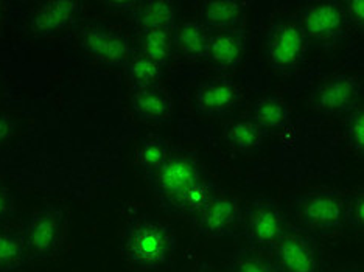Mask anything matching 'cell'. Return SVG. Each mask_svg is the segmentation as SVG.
I'll return each mask as SVG.
<instances>
[{"label": "cell", "mask_w": 364, "mask_h": 272, "mask_svg": "<svg viewBox=\"0 0 364 272\" xmlns=\"http://www.w3.org/2000/svg\"><path fill=\"white\" fill-rule=\"evenodd\" d=\"M343 10L346 14L349 27L363 31L364 28V4L360 0H349V2H341Z\"/></svg>", "instance_id": "cell-29"}, {"label": "cell", "mask_w": 364, "mask_h": 272, "mask_svg": "<svg viewBox=\"0 0 364 272\" xmlns=\"http://www.w3.org/2000/svg\"><path fill=\"white\" fill-rule=\"evenodd\" d=\"M289 226L285 205L274 197L259 196L243 205L242 234L251 249L269 254Z\"/></svg>", "instance_id": "cell-6"}, {"label": "cell", "mask_w": 364, "mask_h": 272, "mask_svg": "<svg viewBox=\"0 0 364 272\" xmlns=\"http://www.w3.org/2000/svg\"><path fill=\"white\" fill-rule=\"evenodd\" d=\"M196 272H221V271L215 268L213 265H210V263H208V261H203L201 265L198 266Z\"/></svg>", "instance_id": "cell-33"}, {"label": "cell", "mask_w": 364, "mask_h": 272, "mask_svg": "<svg viewBox=\"0 0 364 272\" xmlns=\"http://www.w3.org/2000/svg\"><path fill=\"white\" fill-rule=\"evenodd\" d=\"M2 81L16 136L0 151V178L23 192L78 201L120 183L137 133L120 73L72 52L13 45Z\"/></svg>", "instance_id": "cell-1"}, {"label": "cell", "mask_w": 364, "mask_h": 272, "mask_svg": "<svg viewBox=\"0 0 364 272\" xmlns=\"http://www.w3.org/2000/svg\"><path fill=\"white\" fill-rule=\"evenodd\" d=\"M81 14L82 5L80 2L61 0V2L39 4L30 16L28 27L35 38L50 39L75 26Z\"/></svg>", "instance_id": "cell-14"}, {"label": "cell", "mask_w": 364, "mask_h": 272, "mask_svg": "<svg viewBox=\"0 0 364 272\" xmlns=\"http://www.w3.org/2000/svg\"><path fill=\"white\" fill-rule=\"evenodd\" d=\"M30 261H50L64 251L69 215L63 205L48 204L35 210L21 229Z\"/></svg>", "instance_id": "cell-5"}, {"label": "cell", "mask_w": 364, "mask_h": 272, "mask_svg": "<svg viewBox=\"0 0 364 272\" xmlns=\"http://www.w3.org/2000/svg\"><path fill=\"white\" fill-rule=\"evenodd\" d=\"M16 213L13 193L4 183H0V224H8Z\"/></svg>", "instance_id": "cell-31"}, {"label": "cell", "mask_w": 364, "mask_h": 272, "mask_svg": "<svg viewBox=\"0 0 364 272\" xmlns=\"http://www.w3.org/2000/svg\"><path fill=\"white\" fill-rule=\"evenodd\" d=\"M122 72L129 85V89L162 85V80L165 75V69L162 65L154 62L150 58H146L139 50L132 53L129 61L127 62Z\"/></svg>", "instance_id": "cell-25"}, {"label": "cell", "mask_w": 364, "mask_h": 272, "mask_svg": "<svg viewBox=\"0 0 364 272\" xmlns=\"http://www.w3.org/2000/svg\"><path fill=\"white\" fill-rule=\"evenodd\" d=\"M6 6H8V4H5V2H0V22L4 21V18H5V14L8 13V10H6Z\"/></svg>", "instance_id": "cell-34"}, {"label": "cell", "mask_w": 364, "mask_h": 272, "mask_svg": "<svg viewBox=\"0 0 364 272\" xmlns=\"http://www.w3.org/2000/svg\"><path fill=\"white\" fill-rule=\"evenodd\" d=\"M363 78L357 73H338L326 80L311 94V108L330 117H344L361 104Z\"/></svg>", "instance_id": "cell-12"}, {"label": "cell", "mask_w": 364, "mask_h": 272, "mask_svg": "<svg viewBox=\"0 0 364 272\" xmlns=\"http://www.w3.org/2000/svg\"><path fill=\"white\" fill-rule=\"evenodd\" d=\"M195 111L205 119H225L243 102L242 86L232 78L220 75L196 86Z\"/></svg>", "instance_id": "cell-13"}, {"label": "cell", "mask_w": 364, "mask_h": 272, "mask_svg": "<svg viewBox=\"0 0 364 272\" xmlns=\"http://www.w3.org/2000/svg\"><path fill=\"white\" fill-rule=\"evenodd\" d=\"M173 31L175 30L170 28H151L139 31V52L165 69L176 53Z\"/></svg>", "instance_id": "cell-24"}, {"label": "cell", "mask_w": 364, "mask_h": 272, "mask_svg": "<svg viewBox=\"0 0 364 272\" xmlns=\"http://www.w3.org/2000/svg\"><path fill=\"white\" fill-rule=\"evenodd\" d=\"M171 148L173 146L168 140L159 134L148 133L140 138L134 158V165L140 175L148 179L156 171H159L162 165L167 162Z\"/></svg>", "instance_id": "cell-21"}, {"label": "cell", "mask_w": 364, "mask_h": 272, "mask_svg": "<svg viewBox=\"0 0 364 272\" xmlns=\"http://www.w3.org/2000/svg\"><path fill=\"white\" fill-rule=\"evenodd\" d=\"M14 136L16 121L13 119V115L5 109H0V151L13 142Z\"/></svg>", "instance_id": "cell-30"}, {"label": "cell", "mask_w": 364, "mask_h": 272, "mask_svg": "<svg viewBox=\"0 0 364 272\" xmlns=\"http://www.w3.org/2000/svg\"><path fill=\"white\" fill-rule=\"evenodd\" d=\"M30 257L21 229L0 224V272H19Z\"/></svg>", "instance_id": "cell-23"}, {"label": "cell", "mask_w": 364, "mask_h": 272, "mask_svg": "<svg viewBox=\"0 0 364 272\" xmlns=\"http://www.w3.org/2000/svg\"><path fill=\"white\" fill-rule=\"evenodd\" d=\"M251 4L245 2H203L200 11V22L209 31H220L228 28L242 27L245 14Z\"/></svg>", "instance_id": "cell-19"}, {"label": "cell", "mask_w": 364, "mask_h": 272, "mask_svg": "<svg viewBox=\"0 0 364 272\" xmlns=\"http://www.w3.org/2000/svg\"><path fill=\"white\" fill-rule=\"evenodd\" d=\"M297 21L307 36L309 43L322 48L341 45L349 36L350 27L347 23L341 2L309 4L297 13Z\"/></svg>", "instance_id": "cell-10"}, {"label": "cell", "mask_w": 364, "mask_h": 272, "mask_svg": "<svg viewBox=\"0 0 364 272\" xmlns=\"http://www.w3.org/2000/svg\"><path fill=\"white\" fill-rule=\"evenodd\" d=\"M346 202L347 190L311 188L291 195L285 212L289 224L321 240L346 230Z\"/></svg>", "instance_id": "cell-4"}, {"label": "cell", "mask_w": 364, "mask_h": 272, "mask_svg": "<svg viewBox=\"0 0 364 272\" xmlns=\"http://www.w3.org/2000/svg\"><path fill=\"white\" fill-rule=\"evenodd\" d=\"M146 184L165 215L190 224L220 190L200 156L182 146L171 148L167 162Z\"/></svg>", "instance_id": "cell-2"}, {"label": "cell", "mask_w": 364, "mask_h": 272, "mask_svg": "<svg viewBox=\"0 0 364 272\" xmlns=\"http://www.w3.org/2000/svg\"><path fill=\"white\" fill-rule=\"evenodd\" d=\"M310 43L296 16L277 19L264 36V58L271 69L293 72L307 58Z\"/></svg>", "instance_id": "cell-7"}, {"label": "cell", "mask_w": 364, "mask_h": 272, "mask_svg": "<svg viewBox=\"0 0 364 272\" xmlns=\"http://www.w3.org/2000/svg\"><path fill=\"white\" fill-rule=\"evenodd\" d=\"M128 100L134 119L145 125H162L175 114V100L162 85L129 89Z\"/></svg>", "instance_id": "cell-15"}, {"label": "cell", "mask_w": 364, "mask_h": 272, "mask_svg": "<svg viewBox=\"0 0 364 272\" xmlns=\"http://www.w3.org/2000/svg\"><path fill=\"white\" fill-rule=\"evenodd\" d=\"M280 272H327L326 252L321 240L289 224L269 252Z\"/></svg>", "instance_id": "cell-8"}, {"label": "cell", "mask_w": 364, "mask_h": 272, "mask_svg": "<svg viewBox=\"0 0 364 272\" xmlns=\"http://www.w3.org/2000/svg\"><path fill=\"white\" fill-rule=\"evenodd\" d=\"M350 229L355 232H363L364 229V188L357 187L347 190L346 202V230Z\"/></svg>", "instance_id": "cell-28"}, {"label": "cell", "mask_w": 364, "mask_h": 272, "mask_svg": "<svg viewBox=\"0 0 364 272\" xmlns=\"http://www.w3.org/2000/svg\"><path fill=\"white\" fill-rule=\"evenodd\" d=\"M176 251V230L159 217H132L123 229V259L139 271L157 272L168 268L175 260Z\"/></svg>", "instance_id": "cell-3"}, {"label": "cell", "mask_w": 364, "mask_h": 272, "mask_svg": "<svg viewBox=\"0 0 364 272\" xmlns=\"http://www.w3.org/2000/svg\"><path fill=\"white\" fill-rule=\"evenodd\" d=\"M250 119L263 129L282 131L293 123V111L289 104L277 95H263L251 106Z\"/></svg>", "instance_id": "cell-20"}, {"label": "cell", "mask_w": 364, "mask_h": 272, "mask_svg": "<svg viewBox=\"0 0 364 272\" xmlns=\"http://www.w3.org/2000/svg\"><path fill=\"white\" fill-rule=\"evenodd\" d=\"M343 119L344 137L350 151L363 161L364 156V108L363 104L347 112Z\"/></svg>", "instance_id": "cell-27"}, {"label": "cell", "mask_w": 364, "mask_h": 272, "mask_svg": "<svg viewBox=\"0 0 364 272\" xmlns=\"http://www.w3.org/2000/svg\"><path fill=\"white\" fill-rule=\"evenodd\" d=\"M212 31L205 28L200 21H186L176 23L173 38L175 50L187 61H205L209 53Z\"/></svg>", "instance_id": "cell-18"}, {"label": "cell", "mask_w": 364, "mask_h": 272, "mask_svg": "<svg viewBox=\"0 0 364 272\" xmlns=\"http://www.w3.org/2000/svg\"><path fill=\"white\" fill-rule=\"evenodd\" d=\"M243 204L238 196L220 190L192 222L196 235L208 240H225L242 229Z\"/></svg>", "instance_id": "cell-11"}, {"label": "cell", "mask_w": 364, "mask_h": 272, "mask_svg": "<svg viewBox=\"0 0 364 272\" xmlns=\"http://www.w3.org/2000/svg\"><path fill=\"white\" fill-rule=\"evenodd\" d=\"M268 131L263 129L250 117L230 121L226 125L225 131H223V138H225L234 150L243 154H252L262 150L264 140L268 138Z\"/></svg>", "instance_id": "cell-22"}, {"label": "cell", "mask_w": 364, "mask_h": 272, "mask_svg": "<svg viewBox=\"0 0 364 272\" xmlns=\"http://www.w3.org/2000/svg\"><path fill=\"white\" fill-rule=\"evenodd\" d=\"M247 52V31L243 27L212 31L208 60L218 72L237 69Z\"/></svg>", "instance_id": "cell-16"}, {"label": "cell", "mask_w": 364, "mask_h": 272, "mask_svg": "<svg viewBox=\"0 0 364 272\" xmlns=\"http://www.w3.org/2000/svg\"><path fill=\"white\" fill-rule=\"evenodd\" d=\"M128 18L137 31L151 28H170L176 27V5L173 2H132L128 10Z\"/></svg>", "instance_id": "cell-17"}, {"label": "cell", "mask_w": 364, "mask_h": 272, "mask_svg": "<svg viewBox=\"0 0 364 272\" xmlns=\"http://www.w3.org/2000/svg\"><path fill=\"white\" fill-rule=\"evenodd\" d=\"M226 272H280L269 254L251 249V247H238L228 259Z\"/></svg>", "instance_id": "cell-26"}, {"label": "cell", "mask_w": 364, "mask_h": 272, "mask_svg": "<svg viewBox=\"0 0 364 272\" xmlns=\"http://www.w3.org/2000/svg\"><path fill=\"white\" fill-rule=\"evenodd\" d=\"M333 272H363V268L360 265H355V263H352V265H344Z\"/></svg>", "instance_id": "cell-32"}, {"label": "cell", "mask_w": 364, "mask_h": 272, "mask_svg": "<svg viewBox=\"0 0 364 272\" xmlns=\"http://www.w3.org/2000/svg\"><path fill=\"white\" fill-rule=\"evenodd\" d=\"M81 52L89 61L109 70H123L136 48L123 33L106 23H86L78 33Z\"/></svg>", "instance_id": "cell-9"}]
</instances>
